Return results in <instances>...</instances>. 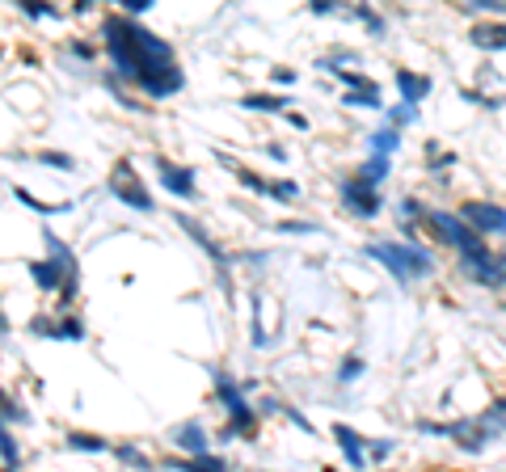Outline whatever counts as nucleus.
Listing matches in <instances>:
<instances>
[{"mask_svg":"<svg viewBox=\"0 0 506 472\" xmlns=\"http://www.w3.org/2000/svg\"><path fill=\"white\" fill-rule=\"evenodd\" d=\"M68 443L72 447H89V451H102V439H81V434H72Z\"/></svg>","mask_w":506,"mask_h":472,"instance_id":"aec40b11","label":"nucleus"},{"mask_svg":"<svg viewBox=\"0 0 506 472\" xmlns=\"http://www.w3.org/2000/svg\"><path fill=\"white\" fill-rule=\"evenodd\" d=\"M102 39H106V51L114 59V68L144 84V93L169 98V93L182 89V72L173 68V47L161 42L152 30L136 26L127 17H110L106 26H102Z\"/></svg>","mask_w":506,"mask_h":472,"instance_id":"f257e3e1","label":"nucleus"},{"mask_svg":"<svg viewBox=\"0 0 506 472\" xmlns=\"http://www.w3.org/2000/svg\"><path fill=\"white\" fill-rule=\"evenodd\" d=\"M110 190L123 198V203H131V207L152 211V198H148V190L139 186V178H136V169H131V161H119V165H114V173H110Z\"/></svg>","mask_w":506,"mask_h":472,"instance_id":"20e7f679","label":"nucleus"},{"mask_svg":"<svg viewBox=\"0 0 506 472\" xmlns=\"http://www.w3.org/2000/svg\"><path fill=\"white\" fill-rule=\"evenodd\" d=\"M460 266H465L468 278H477V283H485V287H498V283H506V258H493L485 245H473V249L460 253Z\"/></svg>","mask_w":506,"mask_h":472,"instance_id":"7ed1b4c3","label":"nucleus"},{"mask_svg":"<svg viewBox=\"0 0 506 472\" xmlns=\"http://www.w3.org/2000/svg\"><path fill=\"white\" fill-rule=\"evenodd\" d=\"M161 181H164V190H173V195H182V198L194 195V173H191V169L182 173V169H169V165H164V169H161Z\"/></svg>","mask_w":506,"mask_h":472,"instance_id":"f8f14e48","label":"nucleus"},{"mask_svg":"<svg viewBox=\"0 0 506 472\" xmlns=\"http://www.w3.org/2000/svg\"><path fill=\"white\" fill-rule=\"evenodd\" d=\"M84 4H93V0H81V9H84Z\"/></svg>","mask_w":506,"mask_h":472,"instance_id":"5701e85b","label":"nucleus"},{"mask_svg":"<svg viewBox=\"0 0 506 472\" xmlns=\"http://www.w3.org/2000/svg\"><path fill=\"white\" fill-rule=\"evenodd\" d=\"M465 220L477 228V232H506V207H493V203H465Z\"/></svg>","mask_w":506,"mask_h":472,"instance_id":"0eeeda50","label":"nucleus"},{"mask_svg":"<svg viewBox=\"0 0 506 472\" xmlns=\"http://www.w3.org/2000/svg\"><path fill=\"white\" fill-rule=\"evenodd\" d=\"M219 401H224V409H228V434H241V431H253V409L245 405V397H241V389H236L228 375H219Z\"/></svg>","mask_w":506,"mask_h":472,"instance_id":"39448f33","label":"nucleus"},{"mask_svg":"<svg viewBox=\"0 0 506 472\" xmlns=\"http://www.w3.org/2000/svg\"><path fill=\"white\" fill-rule=\"evenodd\" d=\"M397 144H401V135H397V131H393V127H388V131H380V135L371 139V148H376V153H393Z\"/></svg>","mask_w":506,"mask_h":472,"instance_id":"2eb2a0df","label":"nucleus"},{"mask_svg":"<svg viewBox=\"0 0 506 472\" xmlns=\"http://www.w3.org/2000/svg\"><path fill=\"white\" fill-rule=\"evenodd\" d=\"M342 195H346V207L355 211V215H376V211H380V195H376V186L363 181V178L346 181Z\"/></svg>","mask_w":506,"mask_h":472,"instance_id":"6e6552de","label":"nucleus"},{"mask_svg":"<svg viewBox=\"0 0 506 472\" xmlns=\"http://www.w3.org/2000/svg\"><path fill=\"white\" fill-rule=\"evenodd\" d=\"M397 89H401V98L410 101H422L426 93H431V81L426 76H413V72H397Z\"/></svg>","mask_w":506,"mask_h":472,"instance_id":"9b49d317","label":"nucleus"},{"mask_svg":"<svg viewBox=\"0 0 506 472\" xmlns=\"http://www.w3.org/2000/svg\"><path fill=\"white\" fill-rule=\"evenodd\" d=\"M359 371H363V363H359V359H346V367H342V380H355Z\"/></svg>","mask_w":506,"mask_h":472,"instance_id":"412c9836","label":"nucleus"},{"mask_svg":"<svg viewBox=\"0 0 506 472\" xmlns=\"http://www.w3.org/2000/svg\"><path fill=\"white\" fill-rule=\"evenodd\" d=\"M384 173H388V153H376V156H371V161H368V165L359 169V178H363V181H371V186H376V181H380Z\"/></svg>","mask_w":506,"mask_h":472,"instance_id":"4468645a","label":"nucleus"},{"mask_svg":"<svg viewBox=\"0 0 506 472\" xmlns=\"http://www.w3.org/2000/svg\"><path fill=\"white\" fill-rule=\"evenodd\" d=\"M333 434H338V447H342V456L355 464V468H368V456H363V439H359L351 426H333Z\"/></svg>","mask_w":506,"mask_h":472,"instance_id":"1a4fd4ad","label":"nucleus"},{"mask_svg":"<svg viewBox=\"0 0 506 472\" xmlns=\"http://www.w3.org/2000/svg\"><path fill=\"white\" fill-rule=\"evenodd\" d=\"M178 447H186L191 456H207V434L199 426H182L178 431Z\"/></svg>","mask_w":506,"mask_h":472,"instance_id":"ddd939ff","label":"nucleus"},{"mask_svg":"<svg viewBox=\"0 0 506 472\" xmlns=\"http://www.w3.org/2000/svg\"><path fill=\"white\" fill-rule=\"evenodd\" d=\"M22 9H26L30 17H59L55 13V4H42V0H22Z\"/></svg>","mask_w":506,"mask_h":472,"instance_id":"f3484780","label":"nucleus"},{"mask_svg":"<svg viewBox=\"0 0 506 472\" xmlns=\"http://www.w3.org/2000/svg\"><path fill=\"white\" fill-rule=\"evenodd\" d=\"M431 228H435L439 240H448L456 253L473 249V245L481 240L477 228H465V220H456V215H448V211H435V215H431Z\"/></svg>","mask_w":506,"mask_h":472,"instance_id":"423d86ee","label":"nucleus"},{"mask_svg":"<svg viewBox=\"0 0 506 472\" xmlns=\"http://www.w3.org/2000/svg\"><path fill=\"white\" fill-rule=\"evenodd\" d=\"M245 106H249V110H283L288 101H283V98H245Z\"/></svg>","mask_w":506,"mask_h":472,"instance_id":"dca6fc26","label":"nucleus"},{"mask_svg":"<svg viewBox=\"0 0 506 472\" xmlns=\"http://www.w3.org/2000/svg\"><path fill=\"white\" fill-rule=\"evenodd\" d=\"M0 443H4V464H9V468H17V459H22V456H17V443H13V434L4 431V434H0Z\"/></svg>","mask_w":506,"mask_h":472,"instance_id":"a211bd4d","label":"nucleus"},{"mask_svg":"<svg viewBox=\"0 0 506 472\" xmlns=\"http://www.w3.org/2000/svg\"><path fill=\"white\" fill-rule=\"evenodd\" d=\"M148 4H152V0H127V9H131V13H144Z\"/></svg>","mask_w":506,"mask_h":472,"instance_id":"4be33fe9","label":"nucleus"},{"mask_svg":"<svg viewBox=\"0 0 506 472\" xmlns=\"http://www.w3.org/2000/svg\"><path fill=\"white\" fill-rule=\"evenodd\" d=\"M481 13H506V0H477Z\"/></svg>","mask_w":506,"mask_h":472,"instance_id":"6ab92c4d","label":"nucleus"},{"mask_svg":"<svg viewBox=\"0 0 506 472\" xmlns=\"http://www.w3.org/2000/svg\"><path fill=\"white\" fill-rule=\"evenodd\" d=\"M368 253L380 266H388V275L397 278H426L435 270V258L418 249V245H384V240H376V245H368Z\"/></svg>","mask_w":506,"mask_h":472,"instance_id":"f03ea898","label":"nucleus"},{"mask_svg":"<svg viewBox=\"0 0 506 472\" xmlns=\"http://www.w3.org/2000/svg\"><path fill=\"white\" fill-rule=\"evenodd\" d=\"M473 42H477L481 51H506V26H493V22H485V26L473 30Z\"/></svg>","mask_w":506,"mask_h":472,"instance_id":"9d476101","label":"nucleus"}]
</instances>
